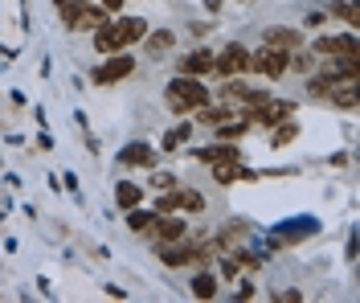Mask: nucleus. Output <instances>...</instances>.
I'll return each mask as SVG.
<instances>
[{
    "label": "nucleus",
    "instance_id": "1",
    "mask_svg": "<svg viewBox=\"0 0 360 303\" xmlns=\"http://www.w3.org/2000/svg\"><path fill=\"white\" fill-rule=\"evenodd\" d=\"M148 33V21L143 17H123V21H107L94 29V49L107 58V53H119L123 46H131Z\"/></svg>",
    "mask_w": 360,
    "mask_h": 303
},
{
    "label": "nucleus",
    "instance_id": "2",
    "mask_svg": "<svg viewBox=\"0 0 360 303\" xmlns=\"http://www.w3.org/2000/svg\"><path fill=\"white\" fill-rule=\"evenodd\" d=\"M209 103V91H205L201 78H188V74H180L168 82V107L176 111V115H188V111H197Z\"/></svg>",
    "mask_w": 360,
    "mask_h": 303
},
{
    "label": "nucleus",
    "instance_id": "3",
    "mask_svg": "<svg viewBox=\"0 0 360 303\" xmlns=\"http://www.w3.org/2000/svg\"><path fill=\"white\" fill-rule=\"evenodd\" d=\"M250 70L266 74V78H278V74L291 70V49H278V46H262L258 53H250Z\"/></svg>",
    "mask_w": 360,
    "mask_h": 303
},
{
    "label": "nucleus",
    "instance_id": "4",
    "mask_svg": "<svg viewBox=\"0 0 360 303\" xmlns=\"http://www.w3.org/2000/svg\"><path fill=\"white\" fill-rule=\"evenodd\" d=\"M131 70H135V58H127V53L119 49V53H107V62L94 70V82H98V86H111L119 78H127Z\"/></svg>",
    "mask_w": 360,
    "mask_h": 303
},
{
    "label": "nucleus",
    "instance_id": "5",
    "mask_svg": "<svg viewBox=\"0 0 360 303\" xmlns=\"http://www.w3.org/2000/svg\"><path fill=\"white\" fill-rule=\"evenodd\" d=\"M213 70H221L225 78H238V74L250 70V53L242 46H225L217 58H213Z\"/></svg>",
    "mask_w": 360,
    "mask_h": 303
},
{
    "label": "nucleus",
    "instance_id": "6",
    "mask_svg": "<svg viewBox=\"0 0 360 303\" xmlns=\"http://www.w3.org/2000/svg\"><path fill=\"white\" fill-rule=\"evenodd\" d=\"M66 25L70 29H78V33H94L98 25H107V8H103V4H82Z\"/></svg>",
    "mask_w": 360,
    "mask_h": 303
},
{
    "label": "nucleus",
    "instance_id": "7",
    "mask_svg": "<svg viewBox=\"0 0 360 303\" xmlns=\"http://www.w3.org/2000/svg\"><path fill=\"white\" fill-rule=\"evenodd\" d=\"M315 53H332V58H356V37L344 33V37H319Z\"/></svg>",
    "mask_w": 360,
    "mask_h": 303
},
{
    "label": "nucleus",
    "instance_id": "8",
    "mask_svg": "<svg viewBox=\"0 0 360 303\" xmlns=\"http://www.w3.org/2000/svg\"><path fill=\"white\" fill-rule=\"evenodd\" d=\"M156 254H160V262H164V266H184V262H193V258L201 262L205 250H188V246H176V242H164Z\"/></svg>",
    "mask_w": 360,
    "mask_h": 303
},
{
    "label": "nucleus",
    "instance_id": "9",
    "mask_svg": "<svg viewBox=\"0 0 360 303\" xmlns=\"http://www.w3.org/2000/svg\"><path fill=\"white\" fill-rule=\"evenodd\" d=\"M119 160L127 164V168H152V164H156V152H152L148 143H127V148L119 152Z\"/></svg>",
    "mask_w": 360,
    "mask_h": 303
},
{
    "label": "nucleus",
    "instance_id": "10",
    "mask_svg": "<svg viewBox=\"0 0 360 303\" xmlns=\"http://www.w3.org/2000/svg\"><path fill=\"white\" fill-rule=\"evenodd\" d=\"M291 115V103H258L254 107V123H266V127H274V123H283V119Z\"/></svg>",
    "mask_w": 360,
    "mask_h": 303
},
{
    "label": "nucleus",
    "instance_id": "11",
    "mask_svg": "<svg viewBox=\"0 0 360 303\" xmlns=\"http://www.w3.org/2000/svg\"><path fill=\"white\" fill-rule=\"evenodd\" d=\"M209 70H213V53L209 49H197V53H188L180 62V74H188V78H205Z\"/></svg>",
    "mask_w": 360,
    "mask_h": 303
},
{
    "label": "nucleus",
    "instance_id": "12",
    "mask_svg": "<svg viewBox=\"0 0 360 303\" xmlns=\"http://www.w3.org/2000/svg\"><path fill=\"white\" fill-rule=\"evenodd\" d=\"M152 230L160 233V242H180V238H184V221H180V217H168V213H156Z\"/></svg>",
    "mask_w": 360,
    "mask_h": 303
},
{
    "label": "nucleus",
    "instance_id": "13",
    "mask_svg": "<svg viewBox=\"0 0 360 303\" xmlns=\"http://www.w3.org/2000/svg\"><path fill=\"white\" fill-rule=\"evenodd\" d=\"M201 164H221V160H242V152L238 148H229V143H217V148H197L193 152Z\"/></svg>",
    "mask_w": 360,
    "mask_h": 303
},
{
    "label": "nucleus",
    "instance_id": "14",
    "mask_svg": "<svg viewBox=\"0 0 360 303\" xmlns=\"http://www.w3.org/2000/svg\"><path fill=\"white\" fill-rule=\"evenodd\" d=\"M115 201H119L123 209H135V205L143 201V188L131 185V181H123V185H115Z\"/></svg>",
    "mask_w": 360,
    "mask_h": 303
},
{
    "label": "nucleus",
    "instance_id": "15",
    "mask_svg": "<svg viewBox=\"0 0 360 303\" xmlns=\"http://www.w3.org/2000/svg\"><path fill=\"white\" fill-rule=\"evenodd\" d=\"M152 221H156V213H143L139 209V205H135V209H127V230H152Z\"/></svg>",
    "mask_w": 360,
    "mask_h": 303
},
{
    "label": "nucleus",
    "instance_id": "16",
    "mask_svg": "<svg viewBox=\"0 0 360 303\" xmlns=\"http://www.w3.org/2000/svg\"><path fill=\"white\" fill-rule=\"evenodd\" d=\"M270 46L278 49H299V33H291V29H274V33H266Z\"/></svg>",
    "mask_w": 360,
    "mask_h": 303
},
{
    "label": "nucleus",
    "instance_id": "17",
    "mask_svg": "<svg viewBox=\"0 0 360 303\" xmlns=\"http://www.w3.org/2000/svg\"><path fill=\"white\" fill-rule=\"evenodd\" d=\"M193 295H197V299H213V295H217V279H213V275H197V279H193Z\"/></svg>",
    "mask_w": 360,
    "mask_h": 303
},
{
    "label": "nucleus",
    "instance_id": "18",
    "mask_svg": "<svg viewBox=\"0 0 360 303\" xmlns=\"http://www.w3.org/2000/svg\"><path fill=\"white\" fill-rule=\"evenodd\" d=\"M246 127L250 123H242V119H225V123H217V136H221V140H238Z\"/></svg>",
    "mask_w": 360,
    "mask_h": 303
},
{
    "label": "nucleus",
    "instance_id": "19",
    "mask_svg": "<svg viewBox=\"0 0 360 303\" xmlns=\"http://www.w3.org/2000/svg\"><path fill=\"white\" fill-rule=\"evenodd\" d=\"M172 209H180V193H168L164 188V197L156 201V213H172Z\"/></svg>",
    "mask_w": 360,
    "mask_h": 303
},
{
    "label": "nucleus",
    "instance_id": "20",
    "mask_svg": "<svg viewBox=\"0 0 360 303\" xmlns=\"http://www.w3.org/2000/svg\"><path fill=\"white\" fill-rule=\"evenodd\" d=\"M164 49H172V33H156L148 41V53H164Z\"/></svg>",
    "mask_w": 360,
    "mask_h": 303
},
{
    "label": "nucleus",
    "instance_id": "21",
    "mask_svg": "<svg viewBox=\"0 0 360 303\" xmlns=\"http://www.w3.org/2000/svg\"><path fill=\"white\" fill-rule=\"evenodd\" d=\"M53 4H58V13H62V21H70V17H74V13H78V8H82L86 0H53Z\"/></svg>",
    "mask_w": 360,
    "mask_h": 303
},
{
    "label": "nucleus",
    "instance_id": "22",
    "mask_svg": "<svg viewBox=\"0 0 360 303\" xmlns=\"http://www.w3.org/2000/svg\"><path fill=\"white\" fill-rule=\"evenodd\" d=\"M180 205H184V209H193V213H201L205 209V197H197V193H180Z\"/></svg>",
    "mask_w": 360,
    "mask_h": 303
},
{
    "label": "nucleus",
    "instance_id": "23",
    "mask_svg": "<svg viewBox=\"0 0 360 303\" xmlns=\"http://www.w3.org/2000/svg\"><path fill=\"white\" fill-rule=\"evenodd\" d=\"M295 136H299V123H287V127H278V131H274V143H291Z\"/></svg>",
    "mask_w": 360,
    "mask_h": 303
},
{
    "label": "nucleus",
    "instance_id": "24",
    "mask_svg": "<svg viewBox=\"0 0 360 303\" xmlns=\"http://www.w3.org/2000/svg\"><path fill=\"white\" fill-rule=\"evenodd\" d=\"M197 111H201V123H213V127H217V123H225V119H233L229 111H205V107H197Z\"/></svg>",
    "mask_w": 360,
    "mask_h": 303
},
{
    "label": "nucleus",
    "instance_id": "25",
    "mask_svg": "<svg viewBox=\"0 0 360 303\" xmlns=\"http://www.w3.org/2000/svg\"><path fill=\"white\" fill-rule=\"evenodd\" d=\"M332 13H340V17H344L348 25H356V21H360V17H356V8H352V4H332Z\"/></svg>",
    "mask_w": 360,
    "mask_h": 303
},
{
    "label": "nucleus",
    "instance_id": "26",
    "mask_svg": "<svg viewBox=\"0 0 360 303\" xmlns=\"http://www.w3.org/2000/svg\"><path fill=\"white\" fill-rule=\"evenodd\" d=\"M98 4H103L107 13H119V8H123V0H98Z\"/></svg>",
    "mask_w": 360,
    "mask_h": 303
}]
</instances>
